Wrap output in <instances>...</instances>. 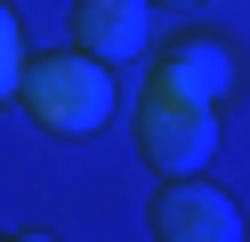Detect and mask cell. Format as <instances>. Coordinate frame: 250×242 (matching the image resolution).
Wrapping results in <instances>:
<instances>
[{
  "label": "cell",
  "instance_id": "cell-2",
  "mask_svg": "<svg viewBox=\"0 0 250 242\" xmlns=\"http://www.w3.org/2000/svg\"><path fill=\"white\" fill-rule=\"evenodd\" d=\"M137 154L153 161V170L169 177H194L202 161L218 154V105H194V97H169L146 81V97H137Z\"/></svg>",
  "mask_w": 250,
  "mask_h": 242
},
{
  "label": "cell",
  "instance_id": "cell-6",
  "mask_svg": "<svg viewBox=\"0 0 250 242\" xmlns=\"http://www.w3.org/2000/svg\"><path fill=\"white\" fill-rule=\"evenodd\" d=\"M24 89V32H17V8L0 0V105Z\"/></svg>",
  "mask_w": 250,
  "mask_h": 242
},
{
  "label": "cell",
  "instance_id": "cell-4",
  "mask_svg": "<svg viewBox=\"0 0 250 242\" xmlns=\"http://www.w3.org/2000/svg\"><path fill=\"white\" fill-rule=\"evenodd\" d=\"M153 234L162 242H242V210H234V194H218L194 170L153 194Z\"/></svg>",
  "mask_w": 250,
  "mask_h": 242
},
{
  "label": "cell",
  "instance_id": "cell-1",
  "mask_svg": "<svg viewBox=\"0 0 250 242\" xmlns=\"http://www.w3.org/2000/svg\"><path fill=\"white\" fill-rule=\"evenodd\" d=\"M24 113H33L41 129H57V137H89V129H105V113H113V73H105L89 48H49V57H24Z\"/></svg>",
  "mask_w": 250,
  "mask_h": 242
},
{
  "label": "cell",
  "instance_id": "cell-7",
  "mask_svg": "<svg viewBox=\"0 0 250 242\" xmlns=\"http://www.w3.org/2000/svg\"><path fill=\"white\" fill-rule=\"evenodd\" d=\"M8 242H57V234H8Z\"/></svg>",
  "mask_w": 250,
  "mask_h": 242
},
{
  "label": "cell",
  "instance_id": "cell-8",
  "mask_svg": "<svg viewBox=\"0 0 250 242\" xmlns=\"http://www.w3.org/2000/svg\"><path fill=\"white\" fill-rule=\"evenodd\" d=\"M178 8H194V0H178Z\"/></svg>",
  "mask_w": 250,
  "mask_h": 242
},
{
  "label": "cell",
  "instance_id": "cell-3",
  "mask_svg": "<svg viewBox=\"0 0 250 242\" xmlns=\"http://www.w3.org/2000/svg\"><path fill=\"white\" fill-rule=\"evenodd\" d=\"M234 81H242V57H234V41H218V32H178V41L153 48V89H169V97L218 105Z\"/></svg>",
  "mask_w": 250,
  "mask_h": 242
},
{
  "label": "cell",
  "instance_id": "cell-5",
  "mask_svg": "<svg viewBox=\"0 0 250 242\" xmlns=\"http://www.w3.org/2000/svg\"><path fill=\"white\" fill-rule=\"evenodd\" d=\"M73 48H89L97 65H137L153 48V0H81Z\"/></svg>",
  "mask_w": 250,
  "mask_h": 242
}]
</instances>
